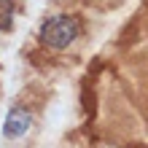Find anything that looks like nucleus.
<instances>
[{"label": "nucleus", "instance_id": "nucleus-1", "mask_svg": "<svg viewBox=\"0 0 148 148\" xmlns=\"http://www.w3.org/2000/svg\"><path fill=\"white\" fill-rule=\"evenodd\" d=\"M78 32H81L78 19H73V16H67V14H57V16H51V19L43 22L40 43L49 46V49H65V46H70L78 38Z\"/></svg>", "mask_w": 148, "mask_h": 148}, {"label": "nucleus", "instance_id": "nucleus-2", "mask_svg": "<svg viewBox=\"0 0 148 148\" xmlns=\"http://www.w3.org/2000/svg\"><path fill=\"white\" fill-rule=\"evenodd\" d=\"M30 124H32V116H30V110L16 105V108H11V110H8V116H5V124H3V132H5V137L16 140V137L27 135Z\"/></svg>", "mask_w": 148, "mask_h": 148}, {"label": "nucleus", "instance_id": "nucleus-3", "mask_svg": "<svg viewBox=\"0 0 148 148\" xmlns=\"http://www.w3.org/2000/svg\"><path fill=\"white\" fill-rule=\"evenodd\" d=\"M16 19V8L11 0H0V32H11Z\"/></svg>", "mask_w": 148, "mask_h": 148}]
</instances>
